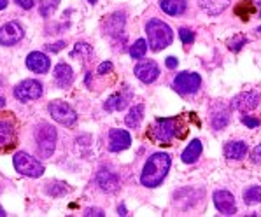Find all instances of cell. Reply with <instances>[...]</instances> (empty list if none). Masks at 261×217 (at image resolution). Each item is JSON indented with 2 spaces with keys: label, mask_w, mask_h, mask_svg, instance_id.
Wrapping results in <instances>:
<instances>
[{
  "label": "cell",
  "mask_w": 261,
  "mask_h": 217,
  "mask_svg": "<svg viewBox=\"0 0 261 217\" xmlns=\"http://www.w3.org/2000/svg\"><path fill=\"white\" fill-rule=\"evenodd\" d=\"M244 203L246 205H258L261 203V186H249L244 191Z\"/></svg>",
  "instance_id": "obj_28"
},
{
  "label": "cell",
  "mask_w": 261,
  "mask_h": 217,
  "mask_svg": "<svg viewBox=\"0 0 261 217\" xmlns=\"http://www.w3.org/2000/svg\"><path fill=\"white\" fill-rule=\"evenodd\" d=\"M27 67L28 70L35 72V74H47L51 68V60L47 58V55L41 53V51H32L27 56Z\"/></svg>",
  "instance_id": "obj_13"
},
{
  "label": "cell",
  "mask_w": 261,
  "mask_h": 217,
  "mask_svg": "<svg viewBox=\"0 0 261 217\" xmlns=\"http://www.w3.org/2000/svg\"><path fill=\"white\" fill-rule=\"evenodd\" d=\"M13 165L16 168V172L25 177H32V179H37V177L44 175V165L35 159L34 156H30L28 152H16L13 158Z\"/></svg>",
  "instance_id": "obj_5"
},
{
  "label": "cell",
  "mask_w": 261,
  "mask_h": 217,
  "mask_svg": "<svg viewBox=\"0 0 261 217\" xmlns=\"http://www.w3.org/2000/svg\"><path fill=\"white\" fill-rule=\"evenodd\" d=\"M252 13H256V7H254V4H252L251 0H242V2L237 4L235 14L239 16V18H242L244 21H247V19L252 16Z\"/></svg>",
  "instance_id": "obj_27"
},
{
  "label": "cell",
  "mask_w": 261,
  "mask_h": 217,
  "mask_svg": "<svg viewBox=\"0 0 261 217\" xmlns=\"http://www.w3.org/2000/svg\"><path fill=\"white\" fill-rule=\"evenodd\" d=\"M177 118H162L156 119L154 124L151 128V135L162 146H170V142L174 140V137L177 135Z\"/></svg>",
  "instance_id": "obj_4"
},
{
  "label": "cell",
  "mask_w": 261,
  "mask_h": 217,
  "mask_svg": "<svg viewBox=\"0 0 261 217\" xmlns=\"http://www.w3.org/2000/svg\"><path fill=\"white\" fill-rule=\"evenodd\" d=\"M23 37H25V30L18 21H9L4 26H0V46H16L23 41Z\"/></svg>",
  "instance_id": "obj_9"
},
{
  "label": "cell",
  "mask_w": 261,
  "mask_h": 217,
  "mask_svg": "<svg viewBox=\"0 0 261 217\" xmlns=\"http://www.w3.org/2000/svg\"><path fill=\"white\" fill-rule=\"evenodd\" d=\"M186 7H188L186 0H160V9L170 16L184 14Z\"/></svg>",
  "instance_id": "obj_20"
},
{
  "label": "cell",
  "mask_w": 261,
  "mask_h": 217,
  "mask_svg": "<svg viewBox=\"0 0 261 217\" xmlns=\"http://www.w3.org/2000/svg\"><path fill=\"white\" fill-rule=\"evenodd\" d=\"M135 77L144 84H151L160 77V67L154 60H140L134 68Z\"/></svg>",
  "instance_id": "obj_10"
},
{
  "label": "cell",
  "mask_w": 261,
  "mask_h": 217,
  "mask_svg": "<svg viewBox=\"0 0 261 217\" xmlns=\"http://www.w3.org/2000/svg\"><path fill=\"white\" fill-rule=\"evenodd\" d=\"M228 123H230V111H228L226 107L219 105L211 116L212 128H214V130H223V128L228 126Z\"/></svg>",
  "instance_id": "obj_22"
},
{
  "label": "cell",
  "mask_w": 261,
  "mask_h": 217,
  "mask_svg": "<svg viewBox=\"0 0 261 217\" xmlns=\"http://www.w3.org/2000/svg\"><path fill=\"white\" fill-rule=\"evenodd\" d=\"M84 215H86V217H91V215L103 217V215H106V212H103L102 208H86V210H84Z\"/></svg>",
  "instance_id": "obj_36"
},
{
  "label": "cell",
  "mask_w": 261,
  "mask_h": 217,
  "mask_svg": "<svg viewBox=\"0 0 261 217\" xmlns=\"http://www.w3.org/2000/svg\"><path fill=\"white\" fill-rule=\"evenodd\" d=\"M212 198H214V205H216V208H218L221 214L233 215L235 212H237L235 198H233V195H231V193L221 189V191H216Z\"/></svg>",
  "instance_id": "obj_12"
},
{
  "label": "cell",
  "mask_w": 261,
  "mask_h": 217,
  "mask_svg": "<svg viewBox=\"0 0 261 217\" xmlns=\"http://www.w3.org/2000/svg\"><path fill=\"white\" fill-rule=\"evenodd\" d=\"M251 159H252V163H254V165H261V144H258V146L252 149Z\"/></svg>",
  "instance_id": "obj_35"
},
{
  "label": "cell",
  "mask_w": 261,
  "mask_h": 217,
  "mask_svg": "<svg viewBox=\"0 0 261 217\" xmlns=\"http://www.w3.org/2000/svg\"><path fill=\"white\" fill-rule=\"evenodd\" d=\"M179 37L182 44H191L195 41V34H193L190 28H179Z\"/></svg>",
  "instance_id": "obj_33"
},
{
  "label": "cell",
  "mask_w": 261,
  "mask_h": 217,
  "mask_svg": "<svg viewBox=\"0 0 261 217\" xmlns=\"http://www.w3.org/2000/svg\"><path fill=\"white\" fill-rule=\"evenodd\" d=\"M42 93H44L42 83L35 81V79H27V81L19 83L18 86L14 88V98L23 103L41 98Z\"/></svg>",
  "instance_id": "obj_8"
},
{
  "label": "cell",
  "mask_w": 261,
  "mask_h": 217,
  "mask_svg": "<svg viewBox=\"0 0 261 217\" xmlns=\"http://www.w3.org/2000/svg\"><path fill=\"white\" fill-rule=\"evenodd\" d=\"M247 42H249L247 37H244V35H237L233 41L230 42V46H228V47H230V51H235V53H237V51L242 49V47L246 46Z\"/></svg>",
  "instance_id": "obj_32"
},
{
  "label": "cell",
  "mask_w": 261,
  "mask_h": 217,
  "mask_svg": "<svg viewBox=\"0 0 261 217\" xmlns=\"http://www.w3.org/2000/svg\"><path fill=\"white\" fill-rule=\"evenodd\" d=\"M142 118H144V105L142 103H137V105H134L130 108L128 116L124 118V123H126L128 128H139Z\"/></svg>",
  "instance_id": "obj_24"
},
{
  "label": "cell",
  "mask_w": 261,
  "mask_h": 217,
  "mask_svg": "<svg viewBox=\"0 0 261 217\" xmlns=\"http://www.w3.org/2000/svg\"><path fill=\"white\" fill-rule=\"evenodd\" d=\"M118 214H119V215H128V212H126V207H124L123 203H121V205H119V207H118Z\"/></svg>",
  "instance_id": "obj_43"
},
{
  "label": "cell",
  "mask_w": 261,
  "mask_h": 217,
  "mask_svg": "<svg viewBox=\"0 0 261 217\" xmlns=\"http://www.w3.org/2000/svg\"><path fill=\"white\" fill-rule=\"evenodd\" d=\"M124 13H114L112 16H109L106 21V34L114 37V35H119L124 28Z\"/></svg>",
  "instance_id": "obj_19"
},
{
  "label": "cell",
  "mask_w": 261,
  "mask_h": 217,
  "mask_svg": "<svg viewBox=\"0 0 261 217\" xmlns=\"http://www.w3.org/2000/svg\"><path fill=\"white\" fill-rule=\"evenodd\" d=\"M251 2L254 4L256 13H258V16H261V0H251Z\"/></svg>",
  "instance_id": "obj_42"
},
{
  "label": "cell",
  "mask_w": 261,
  "mask_h": 217,
  "mask_svg": "<svg viewBox=\"0 0 261 217\" xmlns=\"http://www.w3.org/2000/svg\"><path fill=\"white\" fill-rule=\"evenodd\" d=\"M170 165V156L167 152H154L144 165V170L140 174V184L146 187H158L165 180Z\"/></svg>",
  "instance_id": "obj_1"
},
{
  "label": "cell",
  "mask_w": 261,
  "mask_h": 217,
  "mask_svg": "<svg viewBox=\"0 0 261 217\" xmlns=\"http://www.w3.org/2000/svg\"><path fill=\"white\" fill-rule=\"evenodd\" d=\"M224 156L228 159H235V161H240L247 156V144L242 142V140H235V142H228L224 146Z\"/></svg>",
  "instance_id": "obj_18"
},
{
  "label": "cell",
  "mask_w": 261,
  "mask_h": 217,
  "mask_svg": "<svg viewBox=\"0 0 261 217\" xmlns=\"http://www.w3.org/2000/svg\"><path fill=\"white\" fill-rule=\"evenodd\" d=\"M46 195L53 196V198H60V196H65L67 193L70 191L69 184L65 182H60V180H53V182H47L46 187H44Z\"/></svg>",
  "instance_id": "obj_25"
},
{
  "label": "cell",
  "mask_w": 261,
  "mask_h": 217,
  "mask_svg": "<svg viewBox=\"0 0 261 217\" xmlns=\"http://www.w3.org/2000/svg\"><path fill=\"white\" fill-rule=\"evenodd\" d=\"M63 47H65V42L63 41H60V42H56V44H53V46H46V49L49 51V53H58V51H62Z\"/></svg>",
  "instance_id": "obj_37"
},
{
  "label": "cell",
  "mask_w": 261,
  "mask_h": 217,
  "mask_svg": "<svg viewBox=\"0 0 261 217\" xmlns=\"http://www.w3.org/2000/svg\"><path fill=\"white\" fill-rule=\"evenodd\" d=\"M200 7L208 14V16H218L230 6V0H198Z\"/></svg>",
  "instance_id": "obj_23"
},
{
  "label": "cell",
  "mask_w": 261,
  "mask_h": 217,
  "mask_svg": "<svg viewBox=\"0 0 261 217\" xmlns=\"http://www.w3.org/2000/svg\"><path fill=\"white\" fill-rule=\"evenodd\" d=\"M146 34H147V39H149V47L154 53L165 49V47L170 46L172 41H174V32H172V28L158 18H152L147 21Z\"/></svg>",
  "instance_id": "obj_2"
},
{
  "label": "cell",
  "mask_w": 261,
  "mask_h": 217,
  "mask_svg": "<svg viewBox=\"0 0 261 217\" xmlns=\"http://www.w3.org/2000/svg\"><path fill=\"white\" fill-rule=\"evenodd\" d=\"M72 55H83L84 58H91V56H93V49H91L90 44L77 42V44H75V49H74V53H72Z\"/></svg>",
  "instance_id": "obj_31"
},
{
  "label": "cell",
  "mask_w": 261,
  "mask_h": 217,
  "mask_svg": "<svg viewBox=\"0 0 261 217\" xmlns=\"http://www.w3.org/2000/svg\"><path fill=\"white\" fill-rule=\"evenodd\" d=\"M14 4H18L19 7H23V9H32L34 7V0H14Z\"/></svg>",
  "instance_id": "obj_39"
},
{
  "label": "cell",
  "mask_w": 261,
  "mask_h": 217,
  "mask_svg": "<svg viewBox=\"0 0 261 217\" xmlns=\"http://www.w3.org/2000/svg\"><path fill=\"white\" fill-rule=\"evenodd\" d=\"M128 105L126 98H124L123 95H112L109 98L106 100V103H103V108H106L107 112H114V111H123L124 107Z\"/></svg>",
  "instance_id": "obj_26"
},
{
  "label": "cell",
  "mask_w": 261,
  "mask_h": 217,
  "mask_svg": "<svg viewBox=\"0 0 261 217\" xmlns=\"http://www.w3.org/2000/svg\"><path fill=\"white\" fill-rule=\"evenodd\" d=\"M261 102V95L258 91H244V93L237 95L233 100H231V108L233 111H240V112H249L252 108H256Z\"/></svg>",
  "instance_id": "obj_11"
},
{
  "label": "cell",
  "mask_w": 261,
  "mask_h": 217,
  "mask_svg": "<svg viewBox=\"0 0 261 217\" xmlns=\"http://www.w3.org/2000/svg\"><path fill=\"white\" fill-rule=\"evenodd\" d=\"M88 2H90V4H96L98 0H88Z\"/></svg>",
  "instance_id": "obj_46"
},
{
  "label": "cell",
  "mask_w": 261,
  "mask_h": 217,
  "mask_svg": "<svg viewBox=\"0 0 261 217\" xmlns=\"http://www.w3.org/2000/svg\"><path fill=\"white\" fill-rule=\"evenodd\" d=\"M202 86V77L195 72H180L172 81V88L180 95H193Z\"/></svg>",
  "instance_id": "obj_7"
},
{
  "label": "cell",
  "mask_w": 261,
  "mask_h": 217,
  "mask_svg": "<svg viewBox=\"0 0 261 217\" xmlns=\"http://www.w3.org/2000/svg\"><path fill=\"white\" fill-rule=\"evenodd\" d=\"M96 184H98V187L103 193H116L119 189L118 175L112 174V172H109V170H106V168H102V170L96 172Z\"/></svg>",
  "instance_id": "obj_16"
},
{
  "label": "cell",
  "mask_w": 261,
  "mask_h": 217,
  "mask_svg": "<svg viewBox=\"0 0 261 217\" xmlns=\"http://www.w3.org/2000/svg\"><path fill=\"white\" fill-rule=\"evenodd\" d=\"M256 32H261V26H258V28H256Z\"/></svg>",
  "instance_id": "obj_47"
},
{
  "label": "cell",
  "mask_w": 261,
  "mask_h": 217,
  "mask_svg": "<svg viewBox=\"0 0 261 217\" xmlns=\"http://www.w3.org/2000/svg\"><path fill=\"white\" fill-rule=\"evenodd\" d=\"M147 53V42L144 39H139L135 44H132L130 47V56L134 60H142Z\"/></svg>",
  "instance_id": "obj_29"
},
{
  "label": "cell",
  "mask_w": 261,
  "mask_h": 217,
  "mask_svg": "<svg viewBox=\"0 0 261 217\" xmlns=\"http://www.w3.org/2000/svg\"><path fill=\"white\" fill-rule=\"evenodd\" d=\"M203 151V146L202 142H200L198 139H193L190 144H188V147L182 151V154H180V158H182L184 163H195L196 159L200 158V154H202Z\"/></svg>",
  "instance_id": "obj_21"
},
{
  "label": "cell",
  "mask_w": 261,
  "mask_h": 217,
  "mask_svg": "<svg viewBox=\"0 0 261 217\" xmlns=\"http://www.w3.org/2000/svg\"><path fill=\"white\" fill-rule=\"evenodd\" d=\"M56 130L51 124L42 123L35 130V142H37V152L41 158H51L56 149Z\"/></svg>",
  "instance_id": "obj_3"
},
{
  "label": "cell",
  "mask_w": 261,
  "mask_h": 217,
  "mask_svg": "<svg viewBox=\"0 0 261 217\" xmlns=\"http://www.w3.org/2000/svg\"><path fill=\"white\" fill-rule=\"evenodd\" d=\"M111 70H112V63H111V62L100 63V67H98V74H100V75L107 74V72H111Z\"/></svg>",
  "instance_id": "obj_38"
},
{
  "label": "cell",
  "mask_w": 261,
  "mask_h": 217,
  "mask_svg": "<svg viewBox=\"0 0 261 217\" xmlns=\"http://www.w3.org/2000/svg\"><path fill=\"white\" fill-rule=\"evenodd\" d=\"M60 0H42L41 6H39V11H41V16L42 18H47V16H51L56 11V7H58Z\"/></svg>",
  "instance_id": "obj_30"
},
{
  "label": "cell",
  "mask_w": 261,
  "mask_h": 217,
  "mask_svg": "<svg viewBox=\"0 0 261 217\" xmlns=\"http://www.w3.org/2000/svg\"><path fill=\"white\" fill-rule=\"evenodd\" d=\"M7 103V98H6V91H4V83L0 79V108H4Z\"/></svg>",
  "instance_id": "obj_40"
},
{
  "label": "cell",
  "mask_w": 261,
  "mask_h": 217,
  "mask_svg": "<svg viewBox=\"0 0 261 217\" xmlns=\"http://www.w3.org/2000/svg\"><path fill=\"white\" fill-rule=\"evenodd\" d=\"M53 77H55V84L62 90L69 88L72 83H74V70L70 68V65L67 63H58L53 70Z\"/></svg>",
  "instance_id": "obj_17"
},
{
  "label": "cell",
  "mask_w": 261,
  "mask_h": 217,
  "mask_svg": "<svg viewBox=\"0 0 261 217\" xmlns=\"http://www.w3.org/2000/svg\"><path fill=\"white\" fill-rule=\"evenodd\" d=\"M6 7H7V0H0V11L6 9Z\"/></svg>",
  "instance_id": "obj_44"
},
{
  "label": "cell",
  "mask_w": 261,
  "mask_h": 217,
  "mask_svg": "<svg viewBox=\"0 0 261 217\" xmlns=\"http://www.w3.org/2000/svg\"><path fill=\"white\" fill-rule=\"evenodd\" d=\"M165 65H167V68H175L179 65V60L175 58V56H168L165 60Z\"/></svg>",
  "instance_id": "obj_41"
},
{
  "label": "cell",
  "mask_w": 261,
  "mask_h": 217,
  "mask_svg": "<svg viewBox=\"0 0 261 217\" xmlns=\"http://www.w3.org/2000/svg\"><path fill=\"white\" fill-rule=\"evenodd\" d=\"M132 144V137L126 130H118L112 128L109 131V151L111 152H121L128 149Z\"/></svg>",
  "instance_id": "obj_15"
},
{
  "label": "cell",
  "mask_w": 261,
  "mask_h": 217,
  "mask_svg": "<svg viewBox=\"0 0 261 217\" xmlns=\"http://www.w3.org/2000/svg\"><path fill=\"white\" fill-rule=\"evenodd\" d=\"M14 139H16V126L13 118L0 116V149L2 147L14 146Z\"/></svg>",
  "instance_id": "obj_14"
},
{
  "label": "cell",
  "mask_w": 261,
  "mask_h": 217,
  "mask_svg": "<svg viewBox=\"0 0 261 217\" xmlns=\"http://www.w3.org/2000/svg\"><path fill=\"white\" fill-rule=\"evenodd\" d=\"M242 123L246 124L247 128H258L259 126V119L252 118V116H242Z\"/></svg>",
  "instance_id": "obj_34"
},
{
  "label": "cell",
  "mask_w": 261,
  "mask_h": 217,
  "mask_svg": "<svg viewBox=\"0 0 261 217\" xmlns=\"http://www.w3.org/2000/svg\"><path fill=\"white\" fill-rule=\"evenodd\" d=\"M47 111H49L51 118L55 119L56 123L63 124V126H74L77 123V112L72 108L69 103L63 102V100H55L47 105Z\"/></svg>",
  "instance_id": "obj_6"
},
{
  "label": "cell",
  "mask_w": 261,
  "mask_h": 217,
  "mask_svg": "<svg viewBox=\"0 0 261 217\" xmlns=\"http://www.w3.org/2000/svg\"><path fill=\"white\" fill-rule=\"evenodd\" d=\"M4 215H7V214H6V210H4V208L0 207V217H4Z\"/></svg>",
  "instance_id": "obj_45"
}]
</instances>
